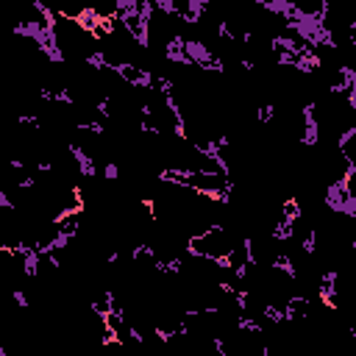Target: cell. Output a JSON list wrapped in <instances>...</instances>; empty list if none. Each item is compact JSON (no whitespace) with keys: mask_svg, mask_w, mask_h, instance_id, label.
<instances>
[{"mask_svg":"<svg viewBox=\"0 0 356 356\" xmlns=\"http://www.w3.org/2000/svg\"><path fill=\"white\" fill-rule=\"evenodd\" d=\"M345 189H348V195H350V200H353V209H356V172H350V175L345 178Z\"/></svg>","mask_w":356,"mask_h":356,"instance_id":"obj_3","label":"cell"},{"mask_svg":"<svg viewBox=\"0 0 356 356\" xmlns=\"http://www.w3.org/2000/svg\"><path fill=\"white\" fill-rule=\"evenodd\" d=\"M348 39H350V42H353V44H356V25H353V28H350V31H348Z\"/></svg>","mask_w":356,"mask_h":356,"instance_id":"obj_4","label":"cell"},{"mask_svg":"<svg viewBox=\"0 0 356 356\" xmlns=\"http://www.w3.org/2000/svg\"><path fill=\"white\" fill-rule=\"evenodd\" d=\"M339 153L345 156V161L350 164V172H356V128H350L342 142H339Z\"/></svg>","mask_w":356,"mask_h":356,"instance_id":"obj_2","label":"cell"},{"mask_svg":"<svg viewBox=\"0 0 356 356\" xmlns=\"http://www.w3.org/2000/svg\"><path fill=\"white\" fill-rule=\"evenodd\" d=\"M239 242H248V239L236 236L225 225H211V228H206L189 239V253L203 256V259H214V261H228V256L234 253V248Z\"/></svg>","mask_w":356,"mask_h":356,"instance_id":"obj_1","label":"cell"}]
</instances>
